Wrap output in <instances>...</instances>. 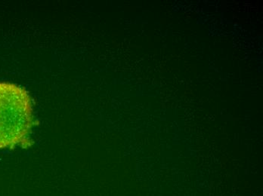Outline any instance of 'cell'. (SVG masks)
I'll return each mask as SVG.
<instances>
[{
    "label": "cell",
    "mask_w": 263,
    "mask_h": 196,
    "mask_svg": "<svg viewBox=\"0 0 263 196\" xmlns=\"http://www.w3.org/2000/svg\"><path fill=\"white\" fill-rule=\"evenodd\" d=\"M33 125L28 92L17 84L0 82V149L29 143Z\"/></svg>",
    "instance_id": "cell-1"
}]
</instances>
